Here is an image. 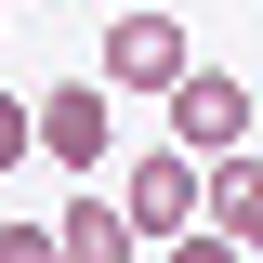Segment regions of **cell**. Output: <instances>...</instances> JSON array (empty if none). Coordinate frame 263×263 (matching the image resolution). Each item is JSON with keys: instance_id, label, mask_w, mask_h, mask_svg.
<instances>
[{"instance_id": "cell-1", "label": "cell", "mask_w": 263, "mask_h": 263, "mask_svg": "<svg viewBox=\"0 0 263 263\" xmlns=\"http://www.w3.org/2000/svg\"><path fill=\"white\" fill-rule=\"evenodd\" d=\"M119 211H132V237H158V250H171V237L211 224V171H197L184 145H158V158H132V171H119Z\"/></svg>"}, {"instance_id": "cell-2", "label": "cell", "mask_w": 263, "mask_h": 263, "mask_svg": "<svg viewBox=\"0 0 263 263\" xmlns=\"http://www.w3.org/2000/svg\"><path fill=\"white\" fill-rule=\"evenodd\" d=\"M184 79H197V53H184V27H171L158 0H132L119 27H105V92H158V105H171Z\"/></svg>"}, {"instance_id": "cell-3", "label": "cell", "mask_w": 263, "mask_h": 263, "mask_svg": "<svg viewBox=\"0 0 263 263\" xmlns=\"http://www.w3.org/2000/svg\"><path fill=\"white\" fill-rule=\"evenodd\" d=\"M250 119H263V105H250V92H237L224 66H197L184 92H171V145H184V158H197V171H211V158H250Z\"/></svg>"}, {"instance_id": "cell-4", "label": "cell", "mask_w": 263, "mask_h": 263, "mask_svg": "<svg viewBox=\"0 0 263 263\" xmlns=\"http://www.w3.org/2000/svg\"><path fill=\"white\" fill-rule=\"evenodd\" d=\"M105 132H119L105 79H66V92H40V158H53V171H79V184H92V171H105Z\"/></svg>"}, {"instance_id": "cell-5", "label": "cell", "mask_w": 263, "mask_h": 263, "mask_svg": "<svg viewBox=\"0 0 263 263\" xmlns=\"http://www.w3.org/2000/svg\"><path fill=\"white\" fill-rule=\"evenodd\" d=\"M66 263H132V250H145V237H132V211H105V197H66Z\"/></svg>"}, {"instance_id": "cell-6", "label": "cell", "mask_w": 263, "mask_h": 263, "mask_svg": "<svg viewBox=\"0 0 263 263\" xmlns=\"http://www.w3.org/2000/svg\"><path fill=\"white\" fill-rule=\"evenodd\" d=\"M211 224L237 250H263V158H211Z\"/></svg>"}, {"instance_id": "cell-7", "label": "cell", "mask_w": 263, "mask_h": 263, "mask_svg": "<svg viewBox=\"0 0 263 263\" xmlns=\"http://www.w3.org/2000/svg\"><path fill=\"white\" fill-rule=\"evenodd\" d=\"M0 263H66V237H53V224H13V211H0Z\"/></svg>"}, {"instance_id": "cell-8", "label": "cell", "mask_w": 263, "mask_h": 263, "mask_svg": "<svg viewBox=\"0 0 263 263\" xmlns=\"http://www.w3.org/2000/svg\"><path fill=\"white\" fill-rule=\"evenodd\" d=\"M27 145H40V105H13V92H0V171L27 158Z\"/></svg>"}, {"instance_id": "cell-9", "label": "cell", "mask_w": 263, "mask_h": 263, "mask_svg": "<svg viewBox=\"0 0 263 263\" xmlns=\"http://www.w3.org/2000/svg\"><path fill=\"white\" fill-rule=\"evenodd\" d=\"M171 263H250V250H237L224 224H197V237H171Z\"/></svg>"}, {"instance_id": "cell-10", "label": "cell", "mask_w": 263, "mask_h": 263, "mask_svg": "<svg viewBox=\"0 0 263 263\" xmlns=\"http://www.w3.org/2000/svg\"><path fill=\"white\" fill-rule=\"evenodd\" d=\"M119 13H132V0H119Z\"/></svg>"}]
</instances>
